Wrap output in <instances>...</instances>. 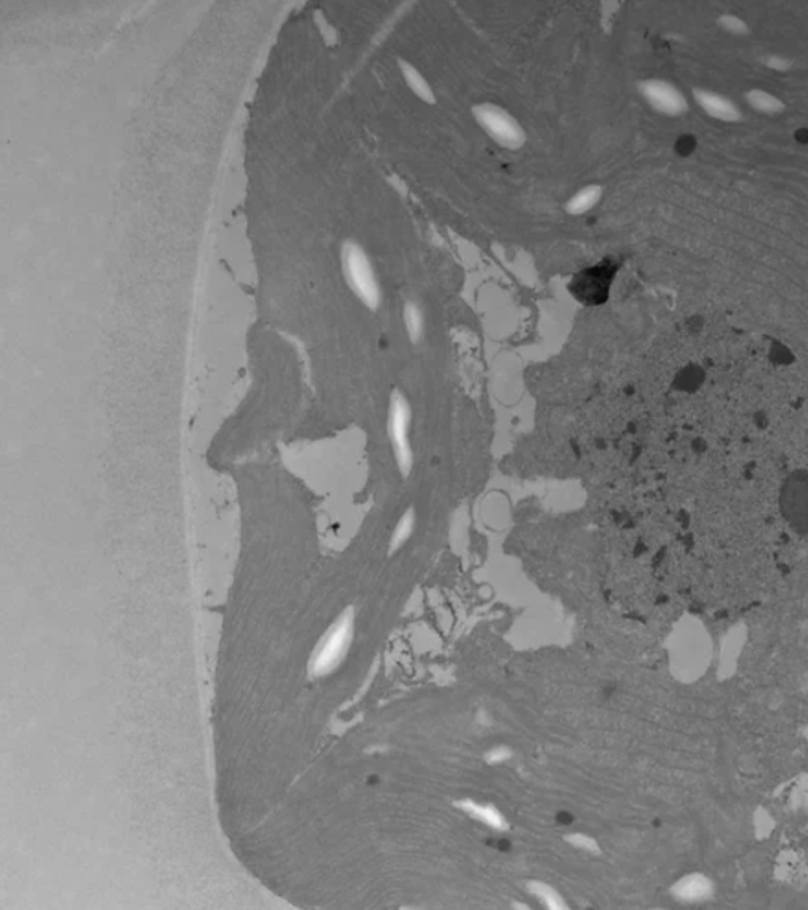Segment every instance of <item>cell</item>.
I'll use <instances>...</instances> for the list:
<instances>
[{"label": "cell", "mask_w": 808, "mask_h": 910, "mask_svg": "<svg viewBox=\"0 0 808 910\" xmlns=\"http://www.w3.org/2000/svg\"><path fill=\"white\" fill-rule=\"evenodd\" d=\"M341 261L346 280L357 298L370 309H378L381 302V288L376 279L375 269L365 250L356 242H346L341 250Z\"/></svg>", "instance_id": "6da1fadb"}, {"label": "cell", "mask_w": 808, "mask_h": 910, "mask_svg": "<svg viewBox=\"0 0 808 910\" xmlns=\"http://www.w3.org/2000/svg\"><path fill=\"white\" fill-rule=\"evenodd\" d=\"M477 124L487 132L494 143L518 151L526 143V132L520 122L501 106L494 103H480L472 108Z\"/></svg>", "instance_id": "7a4b0ae2"}, {"label": "cell", "mask_w": 808, "mask_h": 910, "mask_svg": "<svg viewBox=\"0 0 808 910\" xmlns=\"http://www.w3.org/2000/svg\"><path fill=\"white\" fill-rule=\"evenodd\" d=\"M644 100L663 116L678 117L689 111V102L674 84L663 79H646L640 83Z\"/></svg>", "instance_id": "3957f363"}, {"label": "cell", "mask_w": 808, "mask_h": 910, "mask_svg": "<svg viewBox=\"0 0 808 910\" xmlns=\"http://www.w3.org/2000/svg\"><path fill=\"white\" fill-rule=\"evenodd\" d=\"M693 98H695V102L698 103L701 110H703L707 116L712 117V119L730 122V124L739 122L742 119V113L741 110H739V106H737L733 100H730V98L725 97V95L706 91V89H695V91H693Z\"/></svg>", "instance_id": "277c9868"}, {"label": "cell", "mask_w": 808, "mask_h": 910, "mask_svg": "<svg viewBox=\"0 0 808 910\" xmlns=\"http://www.w3.org/2000/svg\"><path fill=\"white\" fill-rule=\"evenodd\" d=\"M400 70L409 89H411L422 102L430 103V105L436 103V95H434L430 83H428L427 79L423 78L422 73H420L414 65L409 64V62L406 61H400Z\"/></svg>", "instance_id": "5b68a950"}, {"label": "cell", "mask_w": 808, "mask_h": 910, "mask_svg": "<svg viewBox=\"0 0 808 910\" xmlns=\"http://www.w3.org/2000/svg\"><path fill=\"white\" fill-rule=\"evenodd\" d=\"M602 193L603 190L600 185H588V187H584L567 201L565 209L570 215L586 214V212L591 211L595 204L602 200Z\"/></svg>", "instance_id": "8992f818"}, {"label": "cell", "mask_w": 808, "mask_h": 910, "mask_svg": "<svg viewBox=\"0 0 808 910\" xmlns=\"http://www.w3.org/2000/svg\"><path fill=\"white\" fill-rule=\"evenodd\" d=\"M745 100L753 110L763 114H780L785 111V103L777 95L763 89H752L745 94Z\"/></svg>", "instance_id": "52a82bcc"}, {"label": "cell", "mask_w": 808, "mask_h": 910, "mask_svg": "<svg viewBox=\"0 0 808 910\" xmlns=\"http://www.w3.org/2000/svg\"><path fill=\"white\" fill-rule=\"evenodd\" d=\"M404 323H406V329H408L409 337H411L412 342H417L420 340V337L423 335V326H425V321H423L422 312H420L419 307L416 304H406L404 307Z\"/></svg>", "instance_id": "ba28073f"}, {"label": "cell", "mask_w": 808, "mask_h": 910, "mask_svg": "<svg viewBox=\"0 0 808 910\" xmlns=\"http://www.w3.org/2000/svg\"><path fill=\"white\" fill-rule=\"evenodd\" d=\"M717 23H719L723 31L731 35H737V37L747 35L750 32L749 24L745 23L744 19L739 18V16L731 15V13H725V15L720 16L717 19Z\"/></svg>", "instance_id": "9c48e42d"}, {"label": "cell", "mask_w": 808, "mask_h": 910, "mask_svg": "<svg viewBox=\"0 0 808 910\" xmlns=\"http://www.w3.org/2000/svg\"><path fill=\"white\" fill-rule=\"evenodd\" d=\"M764 65H766L767 68L774 70V72L780 73L788 72V70L793 67L790 59H786V57L783 56H777V54L767 56L766 59H764Z\"/></svg>", "instance_id": "30bf717a"}]
</instances>
